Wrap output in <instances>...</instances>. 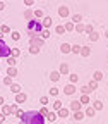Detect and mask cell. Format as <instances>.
<instances>
[{
  "label": "cell",
  "instance_id": "1",
  "mask_svg": "<svg viewBox=\"0 0 108 124\" xmlns=\"http://www.w3.org/2000/svg\"><path fill=\"white\" fill-rule=\"evenodd\" d=\"M24 124H45V116H41L40 112L36 110H29V112H24V116L21 117Z\"/></svg>",
  "mask_w": 108,
  "mask_h": 124
},
{
  "label": "cell",
  "instance_id": "2",
  "mask_svg": "<svg viewBox=\"0 0 108 124\" xmlns=\"http://www.w3.org/2000/svg\"><path fill=\"white\" fill-rule=\"evenodd\" d=\"M41 31H43V24H41V21H38V19H31V21H27V33L41 35Z\"/></svg>",
  "mask_w": 108,
  "mask_h": 124
},
{
  "label": "cell",
  "instance_id": "3",
  "mask_svg": "<svg viewBox=\"0 0 108 124\" xmlns=\"http://www.w3.org/2000/svg\"><path fill=\"white\" fill-rule=\"evenodd\" d=\"M7 57H10V48L4 40H0V59H7Z\"/></svg>",
  "mask_w": 108,
  "mask_h": 124
},
{
  "label": "cell",
  "instance_id": "4",
  "mask_svg": "<svg viewBox=\"0 0 108 124\" xmlns=\"http://www.w3.org/2000/svg\"><path fill=\"white\" fill-rule=\"evenodd\" d=\"M43 38L41 36H34V38H29V45H34V46H38V48H41L43 46Z\"/></svg>",
  "mask_w": 108,
  "mask_h": 124
},
{
  "label": "cell",
  "instance_id": "5",
  "mask_svg": "<svg viewBox=\"0 0 108 124\" xmlns=\"http://www.w3.org/2000/svg\"><path fill=\"white\" fill-rule=\"evenodd\" d=\"M81 108H82V103H81L79 100H74V102L70 103V108H69V110H70V112H77V110H81Z\"/></svg>",
  "mask_w": 108,
  "mask_h": 124
},
{
  "label": "cell",
  "instance_id": "6",
  "mask_svg": "<svg viewBox=\"0 0 108 124\" xmlns=\"http://www.w3.org/2000/svg\"><path fill=\"white\" fill-rule=\"evenodd\" d=\"M64 93H65V95H69V97H70L72 93H75V86H74L72 83H69V85H67V86L64 88Z\"/></svg>",
  "mask_w": 108,
  "mask_h": 124
},
{
  "label": "cell",
  "instance_id": "7",
  "mask_svg": "<svg viewBox=\"0 0 108 124\" xmlns=\"http://www.w3.org/2000/svg\"><path fill=\"white\" fill-rule=\"evenodd\" d=\"M70 48H72V45H69V43H62L60 45V52L62 54H70Z\"/></svg>",
  "mask_w": 108,
  "mask_h": 124
},
{
  "label": "cell",
  "instance_id": "8",
  "mask_svg": "<svg viewBox=\"0 0 108 124\" xmlns=\"http://www.w3.org/2000/svg\"><path fill=\"white\" fill-rule=\"evenodd\" d=\"M69 114H70V110H69V108H64V107H62L60 110H57V116L58 117H67Z\"/></svg>",
  "mask_w": 108,
  "mask_h": 124
},
{
  "label": "cell",
  "instance_id": "9",
  "mask_svg": "<svg viewBox=\"0 0 108 124\" xmlns=\"http://www.w3.org/2000/svg\"><path fill=\"white\" fill-rule=\"evenodd\" d=\"M7 76H10V78H15V76H17V69H15V66H9Z\"/></svg>",
  "mask_w": 108,
  "mask_h": 124
},
{
  "label": "cell",
  "instance_id": "10",
  "mask_svg": "<svg viewBox=\"0 0 108 124\" xmlns=\"http://www.w3.org/2000/svg\"><path fill=\"white\" fill-rule=\"evenodd\" d=\"M26 93H17L15 95V103H22V102H26Z\"/></svg>",
  "mask_w": 108,
  "mask_h": 124
},
{
  "label": "cell",
  "instance_id": "11",
  "mask_svg": "<svg viewBox=\"0 0 108 124\" xmlns=\"http://www.w3.org/2000/svg\"><path fill=\"white\" fill-rule=\"evenodd\" d=\"M58 16L60 17H67L69 16V7H60L58 9Z\"/></svg>",
  "mask_w": 108,
  "mask_h": 124
},
{
  "label": "cell",
  "instance_id": "12",
  "mask_svg": "<svg viewBox=\"0 0 108 124\" xmlns=\"http://www.w3.org/2000/svg\"><path fill=\"white\" fill-rule=\"evenodd\" d=\"M34 17V12L31 10V9H27V10H24V19H27V21H31Z\"/></svg>",
  "mask_w": 108,
  "mask_h": 124
},
{
  "label": "cell",
  "instance_id": "13",
  "mask_svg": "<svg viewBox=\"0 0 108 124\" xmlns=\"http://www.w3.org/2000/svg\"><path fill=\"white\" fill-rule=\"evenodd\" d=\"M50 79H52V81H58V79H60V72H58V71H52V72H50Z\"/></svg>",
  "mask_w": 108,
  "mask_h": 124
},
{
  "label": "cell",
  "instance_id": "14",
  "mask_svg": "<svg viewBox=\"0 0 108 124\" xmlns=\"http://www.w3.org/2000/svg\"><path fill=\"white\" fill-rule=\"evenodd\" d=\"M84 114H86L88 117H93V116L96 114V110H94V107H88L86 110H84Z\"/></svg>",
  "mask_w": 108,
  "mask_h": 124
},
{
  "label": "cell",
  "instance_id": "15",
  "mask_svg": "<svg viewBox=\"0 0 108 124\" xmlns=\"http://www.w3.org/2000/svg\"><path fill=\"white\" fill-rule=\"evenodd\" d=\"M57 117H58V116H57V112H55V110H50V112H48V116H46V119L52 121V122H53V121H57Z\"/></svg>",
  "mask_w": 108,
  "mask_h": 124
},
{
  "label": "cell",
  "instance_id": "16",
  "mask_svg": "<svg viewBox=\"0 0 108 124\" xmlns=\"http://www.w3.org/2000/svg\"><path fill=\"white\" fill-rule=\"evenodd\" d=\"M10 91L17 95V93H21V86H19V85H15V83H12V85H10Z\"/></svg>",
  "mask_w": 108,
  "mask_h": 124
},
{
  "label": "cell",
  "instance_id": "17",
  "mask_svg": "<svg viewBox=\"0 0 108 124\" xmlns=\"http://www.w3.org/2000/svg\"><path fill=\"white\" fill-rule=\"evenodd\" d=\"M41 24H43V28H45V29L48 28V26H52V17H43Z\"/></svg>",
  "mask_w": 108,
  "mask_h": 124
},
{
  "label": "cell",
  "instance_id": "18",
  "mask_svg": "<svg viewBox=\"0 0 108 124\" xmlns=\"http://www.w3.org/2000/svg\"><path fill=\"white\" fill-rule=\"evenodd\" d=\"M2 114H5V116H9V114H12V107H9V105H2Z\"/></svg>",
  "mask_w": 108,
  "mask_h": 124
},
{
  "label": "cell",
  "instance_id": "19",
  "mask_svg": "<svg viewBox=\"0 0 108 124\" xmlns=\"http://www.w3.org/2000/svg\"><path fill=\"white\" fill-rule=\"evenodd\" d=\"M82 57H88L89 54H91V50H89V46H81V52H79Z\"/></svg>",
  "mask_w": 108,
  "mask_h": 124
},
{
  "label": "cell",
  "instance_id": "20",
  "mask_svg": "<svg viewBox=\"0 0 108 124\" xmlns=\"http://www.w3.org/2000/svg\"><path fill=\"white\" fill-rule=\"evenodd\" d=\"M72 23H74V24L82 23V16H81V14H74V16H72Z\"/></svg>",
  "mask_w": 108,
  "mask_h": 124
},
{
  "label": "cell",
  "instance_id": "21",
  "mask_svg": "<svg viewBox=\"0 0 108 124\" xmlns=\"http://www.w3.org/2000/svg\"><path fill=\"white\" fill-rule=\"evenodd\" d=\"M74 119H75V121H81V119H84V112H82V110H77V112H74Z\"/></svg>",
  "mask_w": 108,
  "mask_h": 124
},
{
  "label": "cell",
  "instance_id": "22",
  "mask_svg": "<svg viewBox=\"0 0 108 124\" xmlns=\"http://www.w3.org/2000/svg\"><path fill=\"white\" fill-rule=\"evenodd\" d=\"M10 38H12L14 41H17V40L21 38V33H19V31H10Z\"/></svg>",
  "mask_w": 108,
  "mask_h": 124
},
{
  "label": "cell",
  "instance_id": "23",
  "mask_svg": "<svg viewBox=\"0 0 108 124\" xmlns=\"http://www.w3.org/2000/svg\"><path fill=\"white\" fill-rule=\"evenodd\" d=\"M52 108H53L55 112H57V110H60V108H62V102H60V100L57 98V100L53 102V107H52Z\"/></svg>",
  "mask_w": 108,
  "mask_h": 124
},
{
  "label": "cell",
  "instance_id": "24",
  "mask_svg": "<svg viewBox=\"0 0 108 124\" xmlns=\"http://www.w3.org/2000/svg\"><path fill=\"white\" fill-rule=\"evenodd\" d=\"M93 107H94V110H101V108H103V102H100V100L93 102Z\"/></svg>",
  "mask_w": 108,
  "mask_h": 124
},
{
  "label": "cell",
  "instance_id": "25",
  "mask_svg": "<svg viewBox=\"0 0 108 124\" xmlns=\"http://www.w3.org/2000/svg\"><path fill=\"white\" fill-rule=\"evenodd\" d=\"M65 31H74V28H75V24L72 23V21H69V23H65Z\"/></svg>",
  "mask_w": 108,
  "mask_h": 124
},
{
  "label": "cell",
  "instance_id": "26",
  "mask_svg": "<svg viewBox=\"0 0 108 124\" xmlns=\"http://www.w3.org/2000/svg\"><path fill=\"white\" fill-rule=\"evenodd\" d=\"M58 72H60V74H69V66H67V64H62Z\"/></svg>",
  "mask_w": 108,
  "mask_h": 124
},
{
  "label": "cell",
  "instance_id": "27",
  "mask_svg": "<svg viewBox=\"0 0 108 124\" xmlns=\"http://www.w3.org/2000/svg\"><path fill=\"white\" fill-rule=\"evenodd\" d=\"M74 29L77 31V33H84V24H82V23H77Z\"/></svg>",
  "mask_w": 108,
  "mask_h": 124
},
{
  "label": "cell",
  "instance_id": "28",
  "mask_svg": "<svg viewBox=\"0 0 108 124\" xmlns=\"http://www.w3.org/2000/svg\"><path fill=\"white\" fill-rule=\"evenodd\" d=\"M40 36H41L43 40H48V38H50V31H48V29H43V31H41V35H40Z\"/></svg>",
  "mask_w": 108,
  "mask_h": 124
},
{
  "label": "cell",
  "instance_id": "29",
  "mask_svg": "<svg viewBox=\"0 0 108 124\" xmlns=\"http://www.w3.org/2000/svg\"><path fill=\"white\" fill-rule=\"evenodd\" d=\"M29 52L33 54V55H36V54H40V48H38V46H34V45H29Z\"/></svg>",
  "mask_w": 108,
  "mask_h": 124
},
{
  "label": "cell",
  "instance_id": "30",
  "mask_svg": "<svg viewBox=\"0 0 108 124\" xmlns=\"http://www.w3.org/2000/svg\"><path fill=\"white\" fill-rule=\"evenodd\" d=\"M98 38H100V35L96 33V31H93V33L89 35V40H91V41H98Z\"/></svg>",
  "mask_w": 108,
  "mask_h": 124
},
{
  "label": "cell",
  "instance_id": "31",
  "mask_svg": "<svg viewBox=\"0 0 108 124\" xmlns=\"http://www.w3.org/2000/svg\"><path fill=\"white\" fill-rule=\"evenodd\" d=\"M79 102H81V103H82V105H88V103H89V95H82V97H81V100H79Z\"/></svg>",
  "mask_w": 108,
  "mask_h": 124
},
{
  "label": "cell",
  "instance_id": "32",
  "mask_svg": "<svg viewBox=\"0 0 108 124\" xmlns=\"http://www.w3.org/2000/svg\"><path fill=\"white\" fill-rule=\"evenodd\" d=\"M10 55L12 57H19L21 55V50L19 48H10Z\"/></svg>",
  "mask_w": 108,
  "mask_h": 124
},
{
  "label": "cell",
  "instance_id": "33",
  "mask_svg": "<svg viewBox=\"0 0 108 124\" xmlns=\"http://www.w3.org/2000/svg\"><path fill=\"white\" fill-rule=\"evenodd\" d=\"M91 91H93V90H91L89 86H82V88H81V93H82V95H89Z\"/></svg>",
  "mask_w": 108,
  "mask_h": 124
},
{
  "label": "cell",
  "instance_id": "34",
  "mask_svg": "<svg viewBox=\"0 0 108 124\" xmlns=\"http://www.w3.org/2000/svg\"><path fill=\"white\" fill-rule=\"evenodd\" d=\"M48 112H50V110H48V107H46V105H43V107H41V110H40V114L45 116V117L48 116Z\"/></svg>",
  "mask_w": 108,
  "mask_h": 124
},
{
  "label": "cell",
  "instance_id": "35",
  "mask_svg": "<svg viewBox=\"0 0 108 124\" xmlns=\"http://www.w3.org/2000/svg\"><path fill=\"white\" fill-rule=\"evenodd\" d=\"M77 79H79V76H77V74H70V76H69V83H72V85H74Z\"/></svg>",
  "mask_w": 108,
  "mask_h": 124
},
{
  "label": "cell",
  "instance_id": "36",
  "mask_svg": "<svg viewBox=\"0 0 108 124\" xmlns=\"http://www.w3.org/2000/svg\"><path fill=\"white\" fill-rule=\"evenodd\" d=\"M93 78H94V81H101V79H103V74H101L100 71H96V72H94V76H93Z\"/></svg>",
  "mask_w": 108,
  "mask_h": 124
},
{
  "label": "cell",
  "instance_id": "37",
  "mask_svg": "<svg viewBox=\"0 0 108 124\" xmlns=\"http://www.w3.org/2000/svg\"><path fill=\"white\" fill-rule=\"evenodd\" d=\"M5 60H7V64H9V66H15V57L10 55V57H7Z\"/></svg>",
  "mask_w": 108,
  "mask_h": 124
},
{
  "label": "cell",
  "instance_id": "38",
  "mask_svg": "<svg viewBox=\"0 0 108 124\" xmlns=\"http://www.w3.org/2000/svg\"><path fill=\"white\" fill-rule=\"evenodd\" d=\"M55 31H57V35H64V33H65V28H64V26H57Z\"/></svg>",
  "mask_w": 108,
  "mask_h": 124
},
{
  "label": "cell",
  "instance_id": "39",
  "mask_svg": "<svg viewBox=\"0 0 108 124\" xmlns=\"http://www.w3.org/2000/svg\"><path fill=\"white\" fill-rule=\"evenodd\" d=\"M70 52H72V54H79V52H81V46H79V45H72Z\"/></svg>",
  "mask_w": 108,
  "mask_h": 124
},
{
  "label": "cell",
  "instance_id": "40",
  "mask_svg": "<svg viewBox=\"0 0 108 124\" xmlns=\"http://www.w3.org/2000/svg\"><path fill=\"white\" fill-rule=\"evenodd\" d=\"M34 17H36V19L43 17V10H41V9H36V10H34Z\"/></svg>",
  "mask_w": 108,
  "mask_h": 124
},
{
  "label": "cell",
  "instance_id": "41",
  "mask_svg": "<svg viewBox=\"0 0 108 124\" xmlns=\"http://www.w3.org/2000/svg\"><path fill=\"white\" fill-rule=\"evenodd\" d=\"M4 85H7V86L12 85V78H10V76H5V78H4Z\"/></svg>",
  "mask_w": 108,
  "mask_h": 124
},
{
  "label": "cell",
  "instance_id": "42",
  "mask_svg": "<svg viewBox=\"0 0 108 124\" xmlns=\"http://www.w3.org/2000/svg\"><path fill=\"white\" fill-rule=\"evenodd\" d=\"M0 31H2V33H10V28H9L7 24H2V28H0Z\"/></svg>",
  "mask_w": 108,
  "mask_h": 124
},
{
  "label": "cell",
  "instance_id": "43",
  "mask_svg": "<svg viewBox=\"0 0 108 124\" xmlns=\"http://www.w3.org/2000/svg\"><path fill=\"white\" fill-rule=\"evenodd\" d=\"M84 31H86V33H89V35H91L93 31H94V28H93L91 24H88V26H84Z\"/></svg>",
  "mask_w": 108,
  "mask_h": 124
},
{
  "label": "cell",
  "instance_id": "44",
  "mask_svg": "<svg viewBox=\"0 0 108 124\" xmlns=\"http://www.w3.org/2000/svg\"><path fill=\"white\" fill-rule=\"evenodd\" d=\"M88 86H89L91 90H96V88H98V81H91V83H89Z\"/></svg>",
  "mask_w": 108,
  "mask_h": 124
},
{
  "label": "cell",
  "instance_id": "45",
  "mask_svg": "<svg viewBox=\"0 0 108 124\" xmlns=\"http://www.w3.org/2000/svg\"><path fill=\"white\" fill-rule=\"evenodd\" d=\"M50 95L52 97H58V90L57 88H50Z\"/></svg>",
  "mask_w": 108,
  "mask_h": 124
},
{
  "label": "cell",
  "instance_id": "46",
  "mask_svg": "<svg viewBox=\"0 0 108 124\" xmlns=\"http://www.w3.org/2000/svg\"><path fill=\"white\" fill-rule=\"evenodd\" d=\"M40 103L41 105H46V103H48V97H41L40 98Z\"/></svg>",
  "mask_w": 108,
  "mask_h": 124
},
{
  "label": "cell",
  "instance_id": "47",
  "mask_svg": "<svg viewBox=\"0 0 108 124\" xmlns=\"http://www.w3.org/2000/svg\"><path fill=\"white\" fill-rule=\"evenodd\" d=\"M14 114L17 116V117H22V116H24V110H21V108H17V110H15Z\"/></svg>",
  "mask_w": 108,
  "mask_h": 124
},
{
  "label": "cell",
  "instance_id": "48",
  "mask_svg": "<svg viewBox=\"0 0 108 124\" xmlns=\"http://www.w3.org/2000/svg\"><path fill=\"white\" fill-rule=\"evenodd\" d=\"M24 4H26V5H33L34 0H24Z\"/></svg>",
  "mask_w": 108,
  "mask_h": 124
},
{
  "label": "cell",
  "instance_id": "49",
  "mask_svg": "<svg viewBox=\"0 0 108 124\" xmlns=\"http://www.w3.org/2000/svg\"><path fill=\"white\" fill-rule=\"evenodd\" d=\"M4 121H5V114H0V122L4 124Z\"/></svg>",
  "mask_w": 108,
  "mask_h": 124
},
{
  "label": "cell",
  "instance_id": "50",
  "mask_svg": "<svg viewBox=\"0 0 108 124\" xmlns=\"http://www.w3.org/2000/svg\"><path fill=\"white\" fill-rule=\"evenodd\" d=\"M4 9H5V4H4V2H0V12H2Z\"/></svg>",
  "mask_w": 108,
  "mask_h": 124
},
{
  "label": "cell",
  "instance_id": "51",
  "mask_svg": "<svg viewBox=\"0 0 108 124\" xmlns=\"http://www.w3.org/2000/svg\"><path fill=\"white\" fill-rule=\"evenodd\" d=\"M5 103V100H4V97H0V105H4Z\"/></svg>",
  "mask_w": 108,
  "mask_h": 124
},
{
  "label": "cell",
  "instance_id": "52",
  "mask_svg": "<svg viewBox=\"0 0 108 124\" xmlns=\"http://www.w3.org/2000/svg\"><path fill=\"white\" fill-rule=\"evenodd\" d=\"M0 40H4V33H2V31H0Z\"/></svg>",
  "mask_w": 108,
  "mask_h": 124
},
{
  "label": "cell",
  "instance_id": "53",
  "mask_svg": "<svg viewBox=\"0 0 108 124\" xmlns=\"http://www.w3.org/2000/svg\"><path fill=\"white\" fill-rule=\"evenodd\" d=\"M105 36H106V38H108V29H106V33H105Z\"/></svg>",
  "mask_w": 108,
  "mask_h": 124
},
{
  "label": "cell",
  "instance_id": "54",
  "mask_svg": "<svg viewBox=\"0 0 108 124\" xmlns=\"http://www.w3.org/2000/svg\"><path fill=\"white\" fill-rule=\"evenodd\" d=\"M0 62H2V59H0Z\"/></svg>",
  "mask_w": 108,
  "mask_h": 124
},
{
  "label": "cell",
  "instance_id": "55",
  "mask_svg": "<svg viewBox=\"0 0 108 124\" xmlns=\"http://www.w3.org/2000/svg\"><path fill=\"white\" fill-rule=\"evenodd\" d=\"M21 124H24V122H21Z\"/></svg>",
  "mask_w": 108,
  "mask_h": 124
},
{
  "label": "cell",
  "instance_id": "56",
  "mask_svg": "<svg viewBox=\"0 0 108 124\" xmlns=\"http://www.w3.org/2000/svg\"><path fill=\"white\" fill-rule=\"evenodd\" d=\"M0 124H2V122H0Z\"/></svg>",
  "mask_w": 108,
  "mask_h": 124
}]
</instances>
